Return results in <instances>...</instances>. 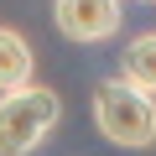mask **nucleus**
Returning <instances> with one entry per match:
<instances>
[{
  "instance_id": "obj_1",
  "label": "nucleus",
  "mask_w": 156,
  "mask_h": 156,
  "mask_svg": "<svg viewBox=\"0 0 156 156\" xmlns=\"http://www.w3.org/2000/svg\"><path fill=\"white\" fill-rule=\"evenodd\" d=\"M94 125L109 146H125V151H146L156 146V94L135 89L130 78H104L94 89Z\"/></svg>"
},
{
  "instance_id": "obj_2",
  "label": "nucleus",
  "mask_w": 156,
  "mask_h": 156,
  "mask_svg": "<svg viewBox=\"0 0 156 156\" xmlns=\"http://www.w3.org/2000/svg\"><path fill=\"white\" fill-rule=\"evenodd\" d=\"M62 120V99L47 83H21L0 94V156H31Z\"/></svg>"
},
{
  "instance_id": "obj_3",
  "label": "nucleus",
  "mask_w": 156,
  "mask_h": 156,
  "mask_svg": "<svg viewBox=\"0 0 156 156\" xmlns=\"http://www.w3.org/2000/svg\"><path fill=\"white\" fill-rule=\"evenodd\" d=\"M52 26L78 47H99V42L120 37L125 0H52Z\"/></svg>"
},
{
  "instance_id": "obj_4",
  "label": "nucleus",
  "mask_w": 156,
  "mask_h": 156,
  "mask_svg": "<svg viewBox=\"0 0 156 156\" xmlns=\"http://www.w3.org/2000/svg\"><path fill=\"white\" fill-rule=\"evenodd\" d=\"M31 73H37V52H31V42H26L16 26H0V94L31 83Z\"/></svg>"
},
{
  "instance_id": "obj_5",
  "label": "nucleus",
  "mask_w": 156,
  "mask_h": 156,
  "mask_svg": "<svg viewBox=\"0 0 156 156\" xmlns=\"http://www.w3.org/2000/svg\"><path fill=\"white\" fill-rule=\"evenodd\" d=\"M120 78H130L135 89L156 94V31H140V37L125 42V52H120Z\"/></svg>"
},
{
  "instance_id": "obj_6",
  "label": "nucleus",
  "mask_w": 156,
  "mask_h": 156,
  "mask_svg": "<svg viewBox=\"0 0 156 156\" xmlns=\"http://www.w3.org/2000/svg\"><path fill=\"white\" fill-rule=\"evenodd\" d=\"M146 5H156V0H146Z\"/></svg>"
}]
</instances>
